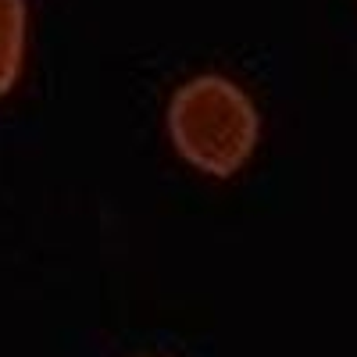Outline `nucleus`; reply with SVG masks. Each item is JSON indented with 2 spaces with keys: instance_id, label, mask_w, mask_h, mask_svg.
Returning a JSON list of instances; mask_svg holds the SVG:
<instances>
[{
  "instance_id": "obj_1",
  "label": "nucleus",
  "mask_w": 357,
  "mask_h": 357,
  "mask_svg": "<svg viewBox=\"0 0 357 357\" xmlns=\"http://www.w3.org/2000/svg\"><path fill=\"white\" fill-rule=\"evenodd\" d=\"M175 151L207 175H232L247 165L257 143V107L225 75H197L175 89L168 104Z\"/></svg>"
},
{
  "instance_id": "obj_2",
  "label": "nucleus",
  "mask_w": 357,
  "mask_h": 357,
  "mask_svg": "<svg viewBox=\"0 0 357 357\" xmlns=\"http://www.w3.org/2000/svg\"><path fill=\"white\" fill-rule=\"evenodd\" d=\"M25 54V0H0V97L11 93Z\"/></svg>"
}]
</instances>
